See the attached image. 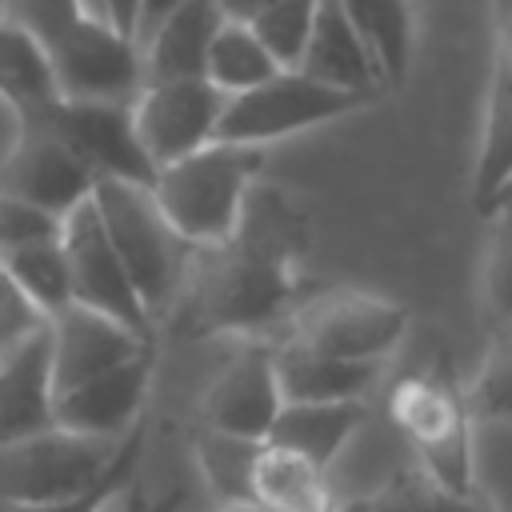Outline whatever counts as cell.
Listing matches in <instances>:
<instances>
[{
    "mask_svg": "<svg viewBox=\"0 0 512 512\" xmlns=\"http://www.w3.org/2000/svg\"><path fill=\"white\" fill-rule=\"evenodd\" d=\"M312 244L304 204L280 188L256 180L228 240L196 248L180 300L172 304V328L188 340L204 336H252L296 308L300 260Z\"/></svg>",
    "mask_w": 512,
    "mask_h": 512,
    "instance_id": "obj_1",
    "label": "cell"
},
{
    "mask_svg": "<svg viewBox=\"0 0 512 512\" xmlns=\"http://www.w3.org/2000/svg\"><path fill=\"white\" fill-rule=\"evenodd\" d=\"M260 168H264L260 144L212 140L200 152L164 164L156 172L152 196L184 240L208 248L232 236L248 188L260 180Z\"/></svg>",
    "mask_w": 512,
    "mask_h": 512,
    "instance_id": "obj_2",
    "label": "cell"
},
{
    "mask_svg": "<svg viewBox=\"0 0 512 512\" xmlns=\"http://www.w3.org/2000/svg\"><path fill=\"white\" fill-rule=\"evenodd\" d=\"M388 416L412 444L420 472L448 492L476 496V416L448 368H420L392 384Z\"/></svg>",
    "mask_w": 512,
    "mask_h": 512,
    "instance_id": "obj_3",
    "label": "cell"
},
{
    "mask_svg": "<svg viewBox=\"0 0 512 512\" xmlns=\"http://www.w3.org/2000/svg\"><path fill=\"white\" fill-rule=\"evenodd\" d=\"M92 200L104 216V228L144 300V308L156 316L172 312L180 300V288L188 280V268L196 260V244L184 240L172 220L160 212L148 184L132 180H96Z\"/></svg>",
    "mask_w": 512,
    "mask_h": 512,
    "instance_id": "obj_4",
    "label": "cell"
},
{
    "mask_svg": "<svg viewBox=\"0 0 512 512\" xmlns=\"http://www.w3.org/2000/svg\"><path fill=\"white\" fill-rule=\"evenodd\" d=\"M372 100L376 96L332 88V84H324L300 68H280L268 84L240 92V96H228L216 140L268 148L272 140H284V136L320 128L328 120L352 116V112L368 108Z\"/></svg>",
    "mask_w": 512,
    "mask_h": 512,
    "instance_id": "obj_5",
    "label": "cell"
},
{
    "mask_svg": "<svg viewBox=\"0 0 512 512\" xmlns=\"http://www.w3.org/2000/svg\"><path fill=\"white\" fill-rule=\"evenodd\" d=\"M408 324V304L344 284L300 300L288 312V340L340 360H384L404 340Z\"/></svg>",
    "mask_w": 512,
    "mask_h": 512,
    "instance_id": "obj_6",
    "label": "cell"
},
{
    "mask_svg": "<svg viewBox=\"0 0 512 512\" xmlns=\"http://www.w3.org/2000/svg\"><path fill=\"white\" fill-rule=\"evenodd\" d=\"M120 440L48 428L0 448V504H40L92 488L116 460Z\"/></svg>",
    "mask_w": 512,
    "mask_h": 512,
    "instance_id": "obj_7",
    "label": "cell"
},
{
    "mask_svg": "<svg viewBox=\"0 0 512 512\" xmlns=\"http://www.w3.org/2000/svg\"><path fill=\"white\" fill-rule=\"evenodd\" d=\"M60 240H64L68 268H72V304L96 308V312L136 328L140 336H152V312L144 308L92 196L80 200L64 216Z\"/></svg>",
    "mask_w": 512,
    "mask_h": 512,
    "instance_id": "obj_8",
    "label": "cell"
},
{
    "mask_svg": "<svg viewBox=\"0 0 512 512\" xmlns=\"http://www.w3.org/2000/svg\"><path fill=\"white\" fill-rule=\"evenodd\" d=\"M84 164L96 180H132L156 184V164L140 144L132 100H56L40 116Z\"/></svg>",
    "mask_w": 512,
    "mask_h": 512,
    "instance_id": "obj_9",
    "label": "cell"
},
{
    "mask_svg": "<svg viewBox=\"0 0 512 512\" xmlns=\"http://www.w3.org/2000/svg\"><path fill=\"white\" fill-rule=\"evenodd\" d=\"M48 56L64 100H136L144 88L140 44L100 16H80Z\"/></svg>",
    "mask_w": 512,
    "mask_h": 512,
    "instance_id": "obj_10",
    "label": "cell"
},
{
    "mask_svg": "<svg viewBox=\"0 0 512 512\" xmlns=\"http://www.w3.org/2000/svg\"><path fill=\"white\" fill-rule=\"evenodd\" d=\"M228 96L208 80H144L132 100L136 132L156 168L176 164L216 140Z\"/></svg>",
    "mask_w": 512,
    "mask_h": 512,
    "instance_id": "obj_11",
    "label": "cell"
},
{
    "mask_svg": "<svg viewBox=\"0 0 512 512\" xmlns=\"http://www.w3.org/2000/svg\"><path fill=\"white\" fill-rule=\"evenodd\" d=\"M92 188L96 176L88 172V164L44 120H28L16 128V140L0 160V192L64 220L80 200L92 196Z\"/></svg>",
    "mask_w": 512,
    "mask_h": 512,
    "instance_id": "obj_12",
    "label": "cell"
},
{
    "mask_svg": "<svg viewBox=\"0 0 512 512\" xmlns=\"http://www.w3.org/2000/svg\"><path fill=\"white\" fill-rule=\"evenodd\" d=\"M280 408H284V392H280V376H276V348L252 340L208 384V392L200 400V420L208 432H224V436L260 444V440H268Z\"/></svg>",
    "mask_w": 512,
    "mask_h": 512,
    "instance_id": "obj_13",
    "label": "cell"
},
{
    "mask_svg": "<svg viewBox=\"0 0 512 512\" xmlns=\"http://www.w3.org/2000/svg\"><path fill=\"white\" fill-rule=\"evenodd\" d=\"M152 368H156V348H144L140 356L56 392V424L80 436L124 440L144 416Z\"/></svg>",
    "mask_w": 512,
    "mask_h": 512,
    "instance_id": "obj_14",
    "label": "cell"
},
{
    "mask_svg": "<svg viewBox=\"0 0 512 512\" xmlns=\"http://www.w3.org/2000/svg\"><path fill=\"white\" fill-rule=\"evenodd\" d=\"M52 328V380L56 392L92 380L132 356H140L144 348H152V336H140L136 328L84 308V304H68L64 312H56L48 320Z\"/></svg>",
    "mask_w": 512,
    "mask_h": 512,
    "instance_id": "obj_15",
    "label": "cell"
},
{
    "mask_svg": "<svg viewBox=\"0 0 512 512\" xmlns=\"http://www.w3.org/2000/svg\"><path fill=\"white\" fill-rule=\"evenodd\" d=\"M56 428L52 328L44 324L16 348L0 352V448Z\"/></svg>",
    "mask_w": 512,
    "mask_h": 512,
    "instance_id": "obj_16",
    "label": "cell"
},
{
    "mask_svg": "<svg viewBox=\"0 0 512 512\" xmlns=\"http://www.w3.org/2000/svg\"><path fill=\"white\" fill-rule=\"evenodd\" d=\"M300 72H308L332 88H348V92H364V96H380L388 88L368 40L360 36V28L352 24V16L344 12L340 0H320Z\"/></svg>",
    "mask_w": 512,
    "mask_h": 512,
    "instance_id": "obj_17",
    "label": "cell"
},
{
    "mask_svg": "<svg viewBox=\"0 0 512 512\" xmlns=\"http://www.w3.org/2000/svg\"><path fill=\"white\" fill-rule=\"evenodd\" d=\"M220 0H184L144 40V80H196L208 68V48L224 24Z\"/></svg>",
    "mask_w": 512,
    "mask_h": 512,
    "instance_id": "obj_18",
    "label": "cell"
},
{
    "mask_svg": "<svg viewBox=\"0 0 512 512\" xmlns=\"http://www.w3.org/2000/svg\"><path fill=\"white\" fill-rule=\"evenodd\" d=\"M0 100L16 112V124L40 120L60 100L48 44L4 8H0Z\"/></svg>",
    "mask_w": 512,
    "mask_h": 512,
    "instance_id": "obj_19",
    "label": "cell"
},
{
    "mask_svg": "<svg viewBox=\"0 0 512 512\" xmlns=\"http://www.w3.org/2000/svg\"><path fill=\"white\" fill-rule=\"evenodd\" d=\"M276 376L284 400H364L380 376V360H340L296 340L276 344Z\"/></svg>",
    "mask_w": 512,
    "mask_h": 512,
    "instance_id": "obj_20",
    "label": "cell"
},
{
    "mask_svg": "<svg viewBox=\"0 0 512 512\" xmlns=\"http://www.w3.org/2000/svg\"><path fill=\"white\" fill-rule=\"evenodd\" d=\"M364 420H368L364 400H316V404L284 400V408L268 432V444L292 448V452L308 456L312 464L332 468L336 456L348 448V440L364 428Z\"/></svg>",
    "mask_w": 512,
    "mask_h": 512,
    "instance_id": "obj_21",
    "label": "cell"
},
{
    "mask_svg": "<svg viewBox=\"0 0 512 512\" xmlns=\"http://www.w3.org/2000/svg\"><path fill=\"white\" fill-rule=\"evenodd\" d=\"M252 504L264 512H336L328 468L268 440L252 460Z\"/></svg>",
    "mask_w": 512,
    "mask_h": 512,
    "instance_id": "obj_22",
    "label": "cell"
},
{
    "mask_svg": "<svg viewBox=\"0 0 512 512\" xmlns=\"http://www.w3.org/2000/svg\"><path fill=\"white\" fill-rule=\"evenodd\" d=\"M512 184V64L504 56L492 60L484 124H480V152L472 172V200L476 212H488L492 200Z\"/></svg>",
    "mask_w": 512,
    "mask_h": 512,
    "instance_id": "obj_23",
    "label": "cell"
},
{
    "mask_svg": "<svg viewBox=\"0 0 512 512\" xmlns=\"http://www.w3.org/2000/svg\"><path fill=\"white\" fill-rule=\"evenodd\" d=\"M360 36L368 40L384 84L400 88L412 64V4L408 0H340Z\"/></svg>",
    "mask_w": 512,
    "mask_h": 512,
    "instance_id": "obj_24",
    "label": "cell"
},
{
    "mask_svg": "<svg viewBox=\"0 0 512 512\" xmlns=\"http://www.w3.org/2000/svg\"><path fill=\"white\" fill-rule=\"evenodd\" d=\"M280 72L276 56L264 48V40L252 32V24L244 20H224L212 48H208V68L204 76L224 92V96H240L252 92L260 84H268Z\"/></svg>",
    "mask_w": 512,
    "mask_h": 512,
    "instance_id": "obj_25",
    "label": "cell"
},
{
    "mask_svg": "<svg viewBox=\"0 0 512 512\" xmlns=\"http://www.w3.org/2000/svg\"><path fill=\"white\" fill-rule=\"evenodd\" d=\"M4 264L12 268L20 288L32 296V304L48 320L72 304V268H68V252H64L60 232L44 236V240H32L24 248H12L4 256Z\"/></svg>",
    "mask_w": 512,
    "mask_h": 512,
    "instance_id": "obj_26",
    "label": "cell"
},
{
    "mask_svg": "<svg viewBox=\"0 0 512 512\" xmlns=\"http://www.w3.org/2000/svg\"><path fill=\"white\" fill-rule=\"evenodd\" d=\"M260 444L256 440H236V436H224V432H208V428L196 436V460H200L204 484L216 496V508L252 504V460H256Z\"/></svg>",
    "mask_w": 512,
    "mask_h": 512,
    "instance_id": "obj_27",
    "label": "cell"
},
{
    "mask_svg": "<svg viewBox=\"0 0 512 512\" xmlns=\"http://www.w3.org/2000/svg\"><path fill=\"white\" fill-rule=\"evenodd\" d=\"M144 456V420L120 440V452L112 460V468L84 492L76 496H60V500H40V504H0V512H104L112 500H120L128 492V484L136 480Z\"/></svg>",
    "mask_w": 512,
    "mask_h": 512,
    "instance_id": "obj_28",
    "label": "cell"
},
{
    "mask_svg": "<svg viewBox=\"0 0 512 512\" xmlns=\"http://www.w3.org/2000/svg\"><path fill=\"white\" fill-rule=\"evenodd\" d=\"M464 396L476 424H512V328H496Z\"/></svg>",
    "mask_w": 512,
    "mask_h": 512,
    "instance_id": "obj_29",
    "label": "cell"
},
{
    "mask_svg": "<svg viewBox=\"0 0 512 512\" xmlns=\"http://www.w3.org/2000/svg\"><path fill=\"white\" fill-rule=\"evenodd\" d=\"M316 8H320V0H272L252 20V32L264 40V48L276 56L280 68H300L308 40H312Z\"/></svg>",
    "mask_w": 512,
    "mask_h": 512,
    "instance_id": "obj_30",
    "label": "cell"
},
{
    "mask_svg": "<svg viewBox=\"0 0 512 512\" xmlns=\"http://www.w3.org/2000/svg\"><path fill=\"white\" fill-rule=\"evenodd\" d=\"M484 308L496 328H512V204L492 212V236L484 252Z\"/></svg>",
    "mask_w": 512,
    "mask_h": 512,
    "instance_id": "obj_31",
    "label": "cell"
},
{
    "mask_svg": "<svg viewBox=\"0 0 512 512\" xmlns=\"http://www.w3.org/2000/svg\"><path fill=\"white\" fill-rule=\"evenodd\" d=\"M44 324H48V316L32 304V296L20 288V280L12 276V268L0 256V352L16 348L20 340L40 332Z\"/></svg>",
    "mask_w": 512,
    "mask_h": 512,
    "instance_id": "obj_32",
    "label": "cell"
},
{
    "mask_svg": "<svg viewBox=\"0 0 512 512\" xmlns=\"http://www.w3.org/2000/svg\"><path fill=\"white\" fill-rule=\"evenodd\" d=\"M64 220H56L52 212L28 204V200H16L8 192H0V256H8L12 248H24L32 240H44V236H56Z\"/></svg>",
    "mask_w": 512,
    "mask_h": 512,
    "instance_id": "obj_33",
    "label": "cell"
},
{
    "mask_svg": "<svg viewBox=\"0 0 512 512\" xmlns=\"http://www.w3.org/2000/svg\"><path fill=\"white\" fill-rule=\"evenodd\" d=\"M0 8L8 16H16L24 28H32L48 48L80 20L88 16L84 12V0H0Z\"/></svg>",
    "mask_w": 512,
    "mask_h": 512,
    "instance_id": "obj_34",
    "label": "cell"
},
{
    "mask_svg": "<svg viewBox=\"0 0 512 512\" xmlns=\"http://www.w3.org/2000/svg\"><path fill=\"white\" fill-rule=\"evenodd\" d=\"M348 512H420V508H416V472H404V476L388 480L380 492L364 496V500L352 504Z\"/></svg>",
    "mask_w": 512,
    "mask_h": 512,
    "instance_id": "obj_35",
    "label": "cell"
},
{
    "mask_svg": "<svg viewBox=\"0 0 512 512\" xmlns=\"http://www.w3.org/2000/svg\"><path fill=\"white\" fill-rule=\"evenodd\" d=\"M416 508H420V512H488L476 496L448 492V488H440L436 480H428L420 468H416Z\"/></svg>",
    "mask_w": 512,
    "mask_h": 512,
    "instance_id": "obj_36",
    "label": "cell"
},
{
    "mask_svg": "<svg viewBox=\"0 0 512 512\" xmlns=\"http://www.w3.org/2000/svg\"><path fill=\"white\" fill-rule=\"evenodd\" d=\"M140 8H144V0H104V20H108L112 28H120L124 36H132V40H136Z\"/></svg>",
    "mask_w": 512,
    "mask_h": 512,
    "instance_id": "obj_37",
    "label": "cell"
},
{
    "mask_svg": "<svg viewBox=\"0 0 512 512\" xmlns=\"http://www.w3.org/2000/svg\"><path fill=\"white\" fill-rule=\"evenodd\" d=\"M492 24H496V56L512 64V0H492Z\"/></svg>",
    "mask_w": 512,
    "mask_h": 512,
    "instance_id": "obj_38",
    "label": "cell"
},
{
    "mask_svg": "<svg viewBox=\"0 0 512 512\" xmlns=\"http://www.w3.org/2000/svg\"><path fill=\"white\" fill-rule=\"evenodd\" d=\"M184 0H144V8H140V28H136V44L172 12V8H180Z\"/></svg>",
    "mask_w": 512,
    "mask_h": 512,
    "instance_id": "obj_39",
    "label": "cell"
},
{
    "mask_svg": "<svg viewBox=\"0 0 512 512\" xmlns=\"http://www.w3.org/2000/svg\"><path fill=\"white\" fill-rule=\"evenodd\" d=\"M268 4H272V0H220L224 16H228V20H244V24H252Z\"/></svg>",
    "mask_w": 512,
    "mask_h": 512,
    "instance_id": "obj_40",
    "label": "cell"
},
{
    "mask_svg": "<svg viewBox=\"0 0 512 512\" xmlns=\"http://www.w3.org/2000/svg\"><path fill=\"white\" fill-rule=\"evenodd\" d=\"M504 204H512V184H508V188H504V192H500V196L492 200V208H488L484 216H492V212H496V208H504Z\"/></svg>",
    "mask_w": 512,
    "mask_h": 512,
    "instance_id": "obj_41",
    "label": "cell"
},
{
    "mask_svg": "<svg viewBox=\"0 0 512 512\" xmlns=\"http://www.w3.org/2000/svg\"><path fill=\"white\" fill-rule=\"evenodd\" d=\"M212 512H264L260 504H224V508H212Z\"/></svg>",
    "mask_w": 512,
    "mask_h": 512,
    "instance_id": "obj_42",
    "label": "cell"
},
{
    "mask_svg": "<svg viewBox=\"0 0 512 512\" xmlns=\"http://www.w3.org/2000/svg\"><path fill=\"white\" fill-rule=\"evenodd\" d=\"M84 12H88V16H100V20H104V0H84Z\"/></svg>",
    "mask_w": 512,
    "mask_h": 512,
    "instance_id": "obj_43",
    "label": "cell"
},
{
    "mask_svg": "<svg viewBox=\"0 0 512 512\" xmlns=\"http://www.w3.org/2000/svg\"><path fill=\"white\" fill-rule=\"evenodd\" d=\"M128 512H148V504H144V500H132V504H128Z\"/></svg>",
    "mask_w": 512,
    "mask_h": 512,
    "instance_id": "obj_44",
    "label": "cell"
}]
</instances>
